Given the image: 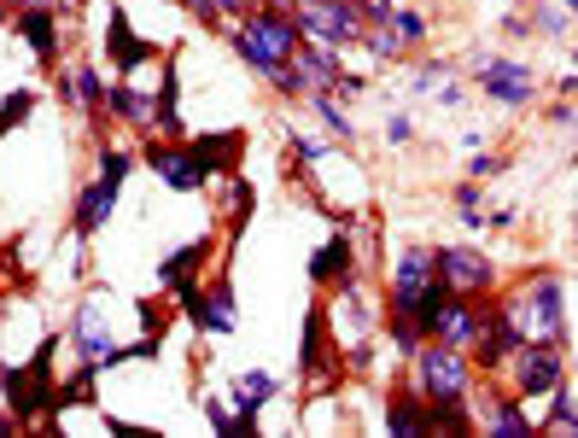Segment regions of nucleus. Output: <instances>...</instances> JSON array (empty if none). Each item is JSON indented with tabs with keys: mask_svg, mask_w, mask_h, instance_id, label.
Masks as SVG:
<instances>
[{
	"mask_svg": "<svg viewBox=\"0 0 578 438\" xmlns=\"http://www.w3.org/2000/svg\"><path fill=\"white\" fill-rule=\"evenodd\" d=\"M53 351H59V333H53V340H41V351L30 363L0 368V398H7V409L18 415V427H35V421H53V415H59Z\"/></svg>",
	"mask_w": 578,
	"mask_h": 438,
	"instance_id": "f257e3e1",
	"label": "nucleus"
},
{
	"mask_svg": "<svg viewBox=\"0 0 578 438\" xmlns=\"http://www.w3.org/2000/svg\"><path fill=\"white\" fill-rule=\"evenodd\" d=\"M444 299H450V286L439 281V269H432V246H403V258L386 281V310L391 316H416L432 333V316H439Z\"/></svg>",
	"mask_w": 578,
	"mask_h": 438,
	"instance_id": "f03ea898",
	"label": "nucleus"
},
{
	"mask_svg": "<svg viewBox=\"0 0 578 438\" xmlns=\"http://www.w3.org/2000/svg\"><path fill=\"white\" fill-rule=\"evenodd\" d=\"M503 310L521 322L532 340H549V345H567V292H561V275L538 269L532 281H521L503 299Z\"/></svg>",
	"mask_w": 578,
	"mask_h": 438,
	"instance_id": "7ed1b4c3",
	"label": "nucleus"
},
{
	"mask_svg": "<svg viewBox=\"0 0 578 438\" xmlns=\"http://www.w3.org/2000/svg\"><path fill=\"white\" fill-rule=\"evenodd\" d=\"M409 386H416L427 404H467L473 398V363H467V351L427 340L416 357H409Z\"/></svg>",
	"mask_w": 578,
	"mask_h": 438,
	"instance_id": "20e7f679",
	"label": "nucleus"
},
{
	"mask_svg": "<svg viewBox=\"0 0 578 438\" xmlns=\"http://www.w3.org/2000/svg\"><path fill=\"white\" fill-rule=\"evenodd\" d=\"M467 76H473V88H480L485 100H497V106H508V112H526L532 94H538L532 65L526 59H508V53H480L467 65Z\"/></svg>",
	"mask_w": 578,
	"mask_h": 438,
	"instance_id": "39448f33",
	"label": "nucleus"
},
{
	"mask_svg": "<svg viewBox=\"0 0 578 438\" xmlns=\"http://www.w3.org/2000/svg\"><path fill=\"white\" fill-rule=\"evenodd\" d=\"M561 380H567V351L549 345V340H526L508 357V392L514 398H549Z\"/></svg>",
	"mask_w": 578,
	"mask_h": 438,
	"instance_id": "423d86ee",
	"label": "nucleus"
},
{
	"mask_svg": "<svg viewBox=\"0 0 578 438\" xmlns=\"http://www.w3.org/2000/svg\"><path fill=\"white\" fill-rule=\"evenodd\" d=\"M140 164L164 181V187H176V194H199V187H211L217 176L199 164V153L188 140H170V135H147V146H140Z\"/></svg>",
	"mask_w": 578,
	"mask_h": 438,
	"instance_id": "0eeeda50",
	"label": "nucleus"
},
{
	"mask_svg": "<svg viewBox=\"0 0 578 438\" xmlns=\"http://www.w3.org/2000/svg\"><path fill=\"white\" fill-rule=\"evenodd\" d=\"M298 30L304 41H327V48H357L368 18L357 12V0H298Z\"/></svg>",
	"mask_w": 578,
	"mask_h": 438,
	"instance_id": "6e6552de",
	"label": "nucleus"
},
{
	"mask_svg": "<svg viewBox=\"0 0 578 438\" xmlns=\"http://www.w3.org/2000/svg\"><path fill=\"white\" fill-rule=\"evenodd\" d=\"M71 351L82 363H94V368H117V363H129V345H117L112 340V322H106V310H99L94 299H82L76 304V316H71Z\"/></svg>",
	"mask_w": 578,
	"mask_h": 438,
	"instance_id": "1a4fd4ad",
	"label": "nucleus"
},
{
	"mask_svg": "<svg viewBox=\"0 0 578 438\" xmlns=\"http://www.w3.org/2000/svg\"><path fill=\"white\" fill-rule=\"evenodd\" d=\"M485 327H491V292H485V299H462V292H450V299L439 304V316H432V333H427V340L456 345V351H473V345L485 340Z\"/></svg>",
	"mask_w": 578,
	"mask_h": 438,
	"instance_id": "9d476101",
	"label": "nucleus"
},
{
	"mask_svg": "<svg viewBox=\"0 0 578 438\" xmlns=\"http://www.w3.org/2000/svg\"><path fill=\"white\" fill-rule=\"evenodd\" d=\"M432 269H439V281L450 292H462V299H485L491 286H497V269L480 246H432Z\"/></svg>",
	"mask_w": 578,
	"mask_h": 438,
	"instance_id": "9b49d317",
	"label": "nucleus"
},
{
	"mask_svg": "<svg viewBox=\"0 0 578 438\" xmlns=\"http://www.w3.org/2000/svg\"><path fill=\"white\" fill-rule=\"evenodd\" d=\"M240 24H245V30H258L281 59H293V53H298V41H304V30H298V0H258V7H245Z\"/></svg>",
	"mask_w": 578,
	"mask_h": 438,
	"instance_id": "f8f14e48",
	"label": "nucleus"
},
{
	"mask_svg": "<svg viewBox=\"0 0 578 438\" xmlns=\"http://www.w3.org/2000/svg\"><path fill=\"white\" fill-rule=\"evenodd\" d=\"M117 194H123V181H112V176H94L88 187L76 194V211H71V234L76 240H94L99 228L112 222V211H117Z\"/></svg>",
	"mask_w": 578,
	"mask_h": 438,
	"instance_id": "ddd939ff",
	"label": "nucleus"
},
{
	"mask_svg": "<svg viewBox=\"0 0 578 438\" xmlns=\"http://www.w3.org/2000/svg\"><path fill=\"white\" fill-rule=\"evenodd\" d=\"M473 427L491 432V438H526V432H538L532 427V415H526V398H514V392H491V398L473 409Z\"/></svg>",
	"mask_w": 578,
	"mask_h": 438,
	"instance_id": "4468645a",
	"label": "nucleus"
},
{
	"mask_svg": "<svg viewBox=\"0 0 578 438\" xmlns=\"http://www.w3.org/2000/svg\"><path fill=\"white\" fill-rule=\"evenodd\" d=\"M106 59H112V65H117L123 76H135L140 65H153V59H158L153 41H140V35L129 30L123 7H106Z\"/></svg>",
	"mask_w": 578,
	"mask_h": 438,
	"instance_id": "2eb2a0df",
	"label": "nucleus"
},
{
	"mask_svg": "<svg viewBox=\"0 0 578 438\" xmlns=\"http://www.w3.org/2000/svg\"><path fill=\"white\" fill-rule=\"evenodd\" d=\"M350 263H357V246H350V228H339L327 246H316V258H309V281L350 292Z\"/></svg>",
	"mask_w": 578,
	"mask_h": 438,
	"instance_id": "dca6fc26",
	"label": "nucleus"
},
{
	"mask_svg": "<svg viewBox=\"0 0 578 438\" xmlns=\"http://www.w3.org/2000/svg\"><path fill=\"white\" fill-rule=\"evenodd\" d=\"M12 30L35 48V59L48 71H59V7H24L12 18Z\"/></svg>",
	"mask_w": 578,
	"mask_h": 438,
	"instance_id": "f3484780",
	"label": "nucleus"
},
{
	"mask_svg": "<svg viewBox=\"0 0 578 438\" xmlns=\"http://www.w3.org/2000/svg\"><path fill=\"white\" fill-rule=\"evenodd\" d=\"M188 146L199 153V164L211 176H234L240 153H245V129H211V135H188Z\"/></svg>",
	"mask_w": 578,
	"mask_h": 438,
	"instance_id": "a211bd4d",
	"label": "nucleus"
},
{
	"mask_svg": "<svg viewBox=\"0 0 578 438\" xmlns=\"http://www.w3.org/2000/svg\"><path fill=\"white\" fill-rule=\"evenodd\" d=\"M199 333H211V340H229L234 333V281H229V263H222L217 281H204V310H199Z\"/></svg>",
	"mask_w": 578,
	"mask_h": 438,
	"instance_id": "6ab92c4d",
	"label": "nucleus"
},
{
	"mask_svg": "<svg viewBox=\"0 0 578 438\" xmlns=\"http://www.w3.org/2000/svg\"><path fill=\"white\" fill-rule=\"evenodd\" d=\"M322 363H327V310L316 304V310L304 316V345H298V374H304V386H327V380H334Z\"/></svg>",
	"mask_w": 578,
	"mask_h": 438,
	"instance_id": "aec40b11",
	"label": "nucleus"
},
{
	"mask_svg": "<svg viewBox=\"0 0 578 438\" xmlns=\"http://www.w3.org/2000/svg\"><path fill=\"white\" fill-rule=\"evenodd\" d=\"M158 100H153V135H170L181 140V71H176V59H158Z\"/></svg>",
	"mask_w": 578,
	"mask_h": 438,
	"instance_id": "412c9836",
	"label": "nucleus"
},
{
	"mask_svg": "<svg viewBox=\"0 0 578 438\" xmlns=\"http://www.w3.org/2000/svg\"><path fill=\"white\" fill-rule=\"evenodd\" d=\"M386 432H398V438H416V432H432V415H427V398L416 386H398L386 398Z\"/></svg>",
	"mask_w": 578,
	"mask_h": 438,
	"instance_id": "4be33fe9",
	"label": "nucleus"
},
{
	"mask_svg": "<svg viewBox=\"0 0 578 438\" xmlns=\"http://www.w3.org/2000/svg\"><path fill=\"white\" fill-rule=\"evenodd\" d=\"M211 258H217V234H199V240H188V246H176V252L158 263V286H176V281L199 275Z\"/></svg>",
	"mask_w": 578,
	"mask_h": 438,
	"instance_id": "5701e85b",
	"label": "nucleus"
},
{
	"mask_svg": "<svg viewBox=\"0 0 578 438\" xmlns=\"http://www.w3.org/2000/svg\"><path fill=\"white\" fill-rule=\"evenodd\" d=\"M106 117L129 123V129L153 135V100L135 88V82H117V88H106Z\"/></svg>",
	"mask_w": 578,
	"mask_h": 438,
	"instance_id": "b1692460",
	"label": "nucleus"
},
{
	"mask_svg": "<svg viewBox=\"0 0 578 438\" xmlns=\"http://www.w3.org/2000/svg\"><path fill=\"white\" fill-rule=\"evenodd\" d=\"M293 65H298L309 82H316V88H334V82L345 76V71H339V48H327V41H298Z\"/></svg>",
	"mask_w": 578,
	"mask_h": 438,
	"instance_id": "393cba45",
	"label": "nucleus"
},
{
	"mask_svg": "<svg viewBox=\"0 0 578 438\" xmlns=\"http://www.w3.org/2000/svg\"><path fill=\"white\" fill-rule=\"evenodd\" d=\"M229 41H234V53L245 59V71H258L263 82H270V76H275V71L286 65V59H281V53L270 48V41H263L258 30H245V24H234V30H229Z\"/></svg>",
	"mask_w": 578,
	"mask_h": 438,
	"instance_id": "a878e982",
	"label": "nucleus"
},
{
	"mask_svg": "<svg viewBox=\"0 0 578 438\" xmlns=\"http://www.w3.org/2000/svg\"><path fill=\"white\" fill-rule=\"evenodd\" d=\"M71 82H76V112H88V117L106 112V76L94 71V59H76Z\"/></svg>",
	"mask_w": 578,
	"mask_h": 438,
	"instance_id": "bb28decb",
	"label": "nucleus"
},
{
	"mask_svg": "<svg viewBox=\"0 0 578 438\" xmlns=\"http://www.w3.org/2000/svg\"><path fill=\"white\" fill-rule=\"evenodd\" d=\"M357 48L375 59V65H391V59H403V41H398V30H391V24H368Z\"/></svg>",
	"mask_w": 578,
	"mask_h": 438,
	"instance_id": "cd10ccee",
	"label": "nucleus"
},
{
	"mask_svg": "<svg viewBox=\"0 0 578 438\" xmlns=\"http://www.w3.org/2000/svg\"><path fill=\"white\" fill-rule=\"evenodd\" d=\"M94 380H99V368H94V363H82L71 380L59 386V415H65V409H82V404H94Z\"/></svg>",
	"mask_w": 578,
	"mask_h": 438,
	"instance_id": "c85d7f7f",
	"label": "nucleus"
},
{
	"mask_svg": "<svg viewBox=\"0 0 578 438\" xmlns=\"http://www.w3.org/2000/svg\"><path fill=\"white\" fill-rule=\"evenodd\" d=\"M309 106H316V117H322L339 140H357V129H350V117H345V106H339L334 88H316V94H309Z\"/></svg>",
	"mask_w": 578,
	"mask_h": 438,
	"instance_id": "c756f323",
	"label": "nucleus"
},
{
	"mask_svg": "<svg viewBox=\"0 0 578 438\" xmlns=\"http://www.w3.org/2000/svg\"><path fill=\"white\" fill-rule=\"evenodd\" d=\"M286 153H293V158H286V170H309V164H322L327 158V140H316V135H298V129H286Z\"/></svg>",
	"mask_w": 578,
	"mask_h": 438,
	"instance_id": "7c9ffc66",
	"label": "nucleus"
},
{
	"mask_svg": "<svg viewBox=\"0 0 578 438\" xmlns=\"http://www.w3.org/2000/svg\"><path fill=\"white\" fill-rule=\"evenodd\" d=\"M386 24L398 30V41H403V48H421V41L432 35L427 12H416V7H391V18H386Z\"/></svg>",
	"mask_w": 578,
	"mask_h": 438,
	"instance_id": "2f4dec72",
	"label": "nucleus"
},
{
	"mask_svg": "<svg viewBox=\"0 0 578 438\" xmlns=\"http://www.w3.org/2000/svg\"><path fill=\"white\" fill-rule=\"evenodd\" d=\"M544 427H555V432H578V404H572V392H567V380L549 392V409H544Z\"/></svg>",
	"mask_w": 578,
	"mask_h": 438,
	"instance_id": "473e14b6",
	"label": "nucleus"
},
{
	"mask_svg": "<svg viewBox=\"0 0 578 438\" xmlns=\"http://www.w3.org/2000/svg\"><path fill=\"white\" fill-rule=\"evenodd\" d=\"M252 211H258V194H252V181H229V234H240L245 222H252Z\"/></svg>",
	"mask_w": 578,
	"mask_h": 438,
	"instance_id": "72a5a7b5",
	"label": "nucleus"
},
{
	"mask_svg": "<svg viewBox=\"0 0 578 438\" xmlns=\"http://www.w3.org/2000/svg\"><path fill=\"white\" fill-rule=\"evenodd\" d=\"M450 199H456V217H462L467 228H485V194H480V181H462Z\"/></svg>",
	"mask_w": 578,
	"mask_h": 438,
	"instance_id": "f704fd0d",
	"label": "nucleus"
},
{
	"mask_svg": "<svg viewBox=\"0 0 578 438\" xmlns=\"http://www.w3.org/2000/svg\"><path fill=\"white\" fill-rule=\"evenodd\" d=\"M30 112H35V88H12L7 100H0V135L18 129V123H24Z\"/></svg>",
	"mask_w": 578,
	"mask_h": 438,
	"instance_id": "c9c22d12",
	"label": "nucleus"
},
{
	"mask_svg": "<svg viewBox=\"0 0 578 438\" xmlns=\"http://www.w3.org/2000/svg\"><path fill=\"white\" fill-rule=\"evenodd\" d=\"M444 82H450V59H421L416 76H409V88L427 94V88H444Z\"/></svg>",
	"mask_w": 578,
	"mask_h": 438,
	"instance_id": "e433bc0d",
	"label": "nucleus"
},
{
	"mask_svg": "<svg viewBox=\"0 0 578 438\" xmlns=\"http://www.w3.org/2000/svg\"><path fill=\"white\" fill-rule=\"evenodd\" d=\"M129 170H135V158L123 153V146L99 140V176H112V181H129Z\"/></svg>",
	"mask_w": 578,
	"mask_h": 438,
	"instance_id": "4c0bfd02",
	"label": "nucleus"
},
{
	"mask_svg": "<svg viewBox=\"0 0 578 438\" xmlns=\"http://www.w3.org/2000/svg\"><path fill=\"white\" fill-rule=\"evenodd\" d=\"M567 24H572V18H567L561 0H555V7H538V12H532V35H567Z\"/></svg>",
	"mask_w": 578,
	"mask_h": 438,
	"instance_id": "58836bf2",
	"label": "nucleus"
},
{
	"mask_svg": "<svg viewBox=\"0 0 578 438\" xmlns=\"http://www.w3.org/2000/svg\"><path fill=\"white\" fill-rule=\"evenodd\" d=\"M497 170H508V158H497V153H480V146L467 153V181H485V176H497Z\"/></svg>",
	"mask_w": 578,
	"mask_h": 438,
	"instance_id": "ea45409f",
	"label": "nucleus"
},
{
	"mask_svg": "<svg viewBox=\"0 0 578 438\" xmlns=\"http://www.w3.org/2000/svg\"><path fill=\"white\" fill-rule=\"evenodd\" d=\"M181 12H193L199 24H222V18H229V7H222V0H181Z\"/></svg>",
	"mask_w": 578,
	"mask_h": 438,
	"instance_id": "a19ab883",
	"label": "nucleus"
},
{
	"mask_svg": "<svg viewBox=\"0 0 578 438\" xmlns=\"http://www.w3.org/2000/svg\"><path fill=\"white\" fill-rule=\"evenodd\" d=\"M391 7H398V0H357V12L368 18V24H386V18H391Z\"/></svg>",
	"mask_w": 578,
	"mask_h": 438,
	"instance_id": "79ce46f5",
	"label": "nucleus"
},
{
	"mask_svg": "<svg viewBox=\"0 0 578 438\" xmlns=\"http://www.w3.org/2000/svg\"><path fill=\"white\" fill-rule=\"evenodd\" d=\"M386 135L398 140V146H403L409 135H416V123H409V112H391V117H386Z\"/></svg>",
	"mask_w": 578,
	"mask_h": 438,
	"instance_id": "37998d69",
	"label": "nucleus"
},
{
	"mask_svg": "<svg viewBox=\"0 0 578 438\" xmlns=\"http://www.w3.org/2000/svg\"><path fill=\"white\" fill-rule=\"evenodd\" d=\"M503 35H508V41L532 35V12H526V18H521V12H508V18H503Z\"/></svg>",
	"mask_w": 578,
	"mask_h": 438,
	"instance_id": "c03bdc74",
	"label": "nucleus"
},
{
	"mask_svg": "<svg viewBox=\"0 0 578 438\" xmlns=\"http://www.w3.org/2000/svg\"><path fill=\"white\" fill-rule=\"evenodd\" d=\"M549 123H561V129L572 123V129H578V106H567V100H561V106H549Z\"/></svg>",
	"mask_w": 578,
	"mask_h": 438,
	"instance_id": "a18cd8bd",
	"label": "nucleus"
},
{
	"mask_svg": "<svg viewBox=\"0 0 578 438\" xmlns=\"http://www.w3.org/2000/svg\"><path fill=\"white\" fill-rule=\"evenodd\" d=\"M229 7V18H245V7H258V0H222Z\"/></svg>",
	"mask_w": 578,
	"mask_h": 438,
	"instance_id": "49530a36",
	"label": "nucleus"
},
{
	"mask_svg": "<svg viewBox=\"0 0 578 438\" xmlns=\"http://www.w3.org/2000/svg\"><path fill=\"white\" fill-rule=\"evenodd\" d=\"M12 427H18V415H12V409H0V438H7Z\"/></svg>",
	"mask_w": 578,
	"mask_h": 438,
	"instance_id": "de8ad7c7",
	"label": "nucleus"
},
{
	"mask_svg": "<svg viewBox=\"0 0 578 438\" xmlns=\"http://www.w3.org/2000/svg\"><path fill=\"white\" fill-rule=\"evenodd\" d=\"M7 7H18V12H24V7H53V0H7Z\"/></svg>",
	"mask_w": 578,
	"mask_h": 438,
	"instance_id": "09e8293b",
	"label": "nucleus"
},
{
	"mask_svg": "<svg viewBox=\"0 0 578 438\" xmlns=\"http://www.w3.org/2000/svg\"><path fill=\"white\" fill-rule=\"evenodd\" d=\"M12 18H18V12L7 7V0H0V24H12Z\"/></svg>",
	"mask_w": 578,
	"mask_h": 438,
	"instance_id": "8fccbe9b",
	"label": "nucleus"
},
{
	"mask_svg": "<svg viewBox=\"0 0 578 438\" xmlns=\"http://www.w3.org/2000/svg\"><path fill=\"white\" fill-rule=\"evenodd\" d=\"M561 7H567V18H572V24H578V0H561Z\"/></svg>",
	"mask_w": 578,
	"mask_h": 438,
	"instance_id": "3c124183",
	"label": "nucleus"
},
{
	"mask_svg": "<svg viewBox=\"0 0 578 438\" xmlns=\"http://www.w3.org/2000/svg\"><path fill=\"white\" fill-rule=\"evenodd\" d=\"M572 240H578V211H572Z\"/></svg>",
	"mask_w": 578,
	"mask_h": 438,
	"instance_id": "603ef678",
	"label": "nucleus"
}]
</instances>
